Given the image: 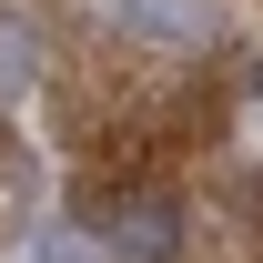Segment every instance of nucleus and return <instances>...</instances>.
Here are the masks:
<instances>
[{
	"label": "nucleus",
	"instance_id": "1",
	"mask_svg": "<svg viewBox=\"0 0 263 263\" xmlns=\"http://www.w3.org/2000/svg\"><path fill=\"white\" fill-rule=\"evenodd\" d=\"M91 223L111 263H182V202L172 193H101Z\"/></svg>",
	"mask_w": 263,
	"mask_h": 263
},
{
	"label": "nucleus",
	"instance_id": "2",
	"mask_svg": "<svg viewBox=\"0 0 263 263\" xmlns=\"http://www.w3.org/2000/svg\"><path fill=\"white\" fill-rule=\"evenodd\" d=\"M111 21H122L132 41L193 51V41H213V0H111Z\"/></svg>",
	"mask_w": 263,
	"mask_h": 263
},
{
	"label": "nucleus",
	"instance_id": "3",
	"mask_svg": "<svg viewBox=\"0 0 263 263\" xmlns=\"http://www.w3.org/2000/svg\"><path fill=\"white\" fill-rule=\"evenodd\" d=\"M31 31H21V21H0V91H21V81H31Z\"/></svg>",
	"mask_w": 263,
	"mask_h": 263
},
{
	"label": "nucleus",
	"instance_id": "4",
	"mask_svg": "<svg viewBox=\"0 0 263 263\" xmlns=\"http://www.w3.org/2000/svg\"><path fill=\"white\" fill-rule=\"evenodd\" d=\"M31 263H91V243H81V223H41Z\"/></svg>",
	"mask_w": 263,
	"mask_h": 263
}]
</instances>
